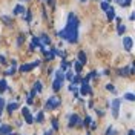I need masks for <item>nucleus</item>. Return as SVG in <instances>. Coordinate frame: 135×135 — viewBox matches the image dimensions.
Instances as JSON below:
<instances>
[{
    "label": "nucleus",
    "mask_w": 135,
    "mask_h": 135,
    "mask_svg": "<svg viewBox=\"0 0 135 135\" xmlns=\"http://www.w3.org/2000/svg\"><path fill=\"white\" fill-rule=\"evenodd\" d=\"M11 132V127L6 126V124H3V126H0V135H8Z\"/></svg>",
    "instance_id": "nucleus-11"
},
{
    "label": "nucleus",
    "mask_w": 135,
    "mask_h": 135,
    "mask_svg": "<svg viewBox=\"0 0 135 135\" xmlns=\"http://www.w3.org/2000/svg\"><path fill=\"white\" fill-rule=\"evenodd\" d=\"M80 2H86V0H80Z\"/></svg>",
    "instance_id": "nucleus-39"
},
{
    "label": "nucleus",
    "mask_w": 135,
    "mask_h": 135,
    "mask_svg": "<svg viewBox=\"0 0 135 135\" xmlns=\"http://www.w3.org/2000/svg\"><path fill=\"white\" fill-rule=\"evenodd\" d=\"M106 12H108V20H114V18H115V11H114L112 6H109V9H108Z\"/></svg>",
    "instance_id": "nucleus-12"
},
{
    "label": "nucleus",
    "mask_w": 135,
    "mask_h": 135,
    "mask_svg": "<svg viewBox=\"0 0 135 135\" xmlns=\"http://www.w3.org/2000/svg\"><path fill=\"white\" fill-rule=\"evenodd\" d=\"M91 121H92L91 117H86V118H84V126H89V124H91Z\"/></svg>",
    "instance_id": "nucleus-28"
},
{
    "label": "nucleus",
    "mask_w": 135,
    "mask_h": 135,
    "mask_svg": "<svg viewBox=\"0 0 135 135\" xmlns=\"http://www.w3.org/2000/svg\"><path fill=\"white\" fill-rule=\"evenodd\" d=\"M38 65H40V61H38V60H37V61H34V63H31V65H22V66H20V71H22V72H29L32 68L38 66Z\"/></svg>",
    "instance_id": "nucleus-5"
},
{
    "label": "nucleus",
    "mask_w": 135,
    "mask_h": 135,
    "mask_svg": "<svg viewBox=\"0 0 135 135\" xmlns=\"http://www.w3.org/2000/svg\"><path fill=\"white\" fill-rule=\"evenodd\" d=\"M104 2H109V0H104Z\"/></svg>",
    "instance_id": "nucleus-40"
},
{
    "label": "nucleus",
    "mask_w": 135,
    "mask_h": 135,
    "mask_svg": "<svg viewBox=\"0 0 135 135\" xmlns=\"http://www.w3.org/2000/svg\"><path fill=\"white\" fill-rule=\"evenodd\" d=\"M78 121H80V118H78V115H71L69 117V126H75V124H78Z\"/></svg>",
    "instance_id": "nucleus-10"
},
{
    "label": "nucleus",
    "mask_w": 135,
    "mask_h": 135,
    "mask_svg": "<svg viewBox=\"0 0 135 135\" xmlns=\"http://www.w3.org/2000/svg\"><path fill=\"white\" fill-rule=\"evenodd\" d=\"M37 46H40L43 51H45V48H43V45L40 43V38H37V37H34L32 38V45H31V49H35Z\"/></svg>",
    "instance_id": "nucleus-9"
},
{
    "label": "nucleus",
    "mask_w": 135,
    "mask_h": 135,
    "mask_svg": "<svg viewBox=\"0 0 135 135\" xmlns=\"http://www.w3.org/2000/svg\"><path fill=\"white\" fill-rule=\"evenodd\" d=\"M45 135H51V131H46V132H45Z\"/></svg>",
    "instance_id": "nucleus-36"
},
{
    "label": "nucleus",
    "mask_w": 135,
    "mask_h": 135,
    "mask_svg": "<svg viewBox=\"0 0 135 135\" xmlns=\"http://www.w3.org/2000/svg\"><path fill=\"white\" fill-rule=\"evenodd\" d=\"M124 31H126V26H124V25H121V23H118V34L121 35V34L124 32Z\"/></svg>",
    "instance_id": "nucleus-21"
},
{
    "label": "nucleus",
    "mask_w": 135,
    "mask_h": 135,
    "mask_svg": "<svg viewBox=\"0 0 135 135\" xmlns=\"http://www.w3.org/2000/svg\"><path fill=\"white\" fill-rule=\"evenodd\" d=\"M106 89H108V91H110V92H114V91H115V88H114L112 84H108V86H106Z\"/></svg>",
    "instance_id": "nucleus-29"
},
{
    "label": "nucleus",
    "mask_w": 135,
    "mask_h": 135,
    "mask_svg": "<svg viewBox=\"0 0 135 135\" xmlns=\"http://www.w3.org/2000/svg\"><path fill=\"white\" fill-rule=\"evenodd\" d=\"M115 2H117L120 6H123V8H124V6H129V5H131V2H132V0H115Z\"/></svg>",
    "instance_id": "nucleus-13"
},
{
    "label": "nucleus",
    "mask_w": 135,
    "mask_h": 135,
    "mask_svg": "<svg viewBox=\"0 0 135 135\" xmlns=\"http://www.w3.org/2000/svg\"><path fill=\"white\" fill-rule=\"evenodd\" d=\"M124 98L129 100V101H135V95L134 94H131V92H127V94H124Z\"/></svg>",
    "instance_id": "nucleus-20"
},
{
    "label": "nucleus",
    "mask_w": 135,
    "mask_h": 135,
    "mask_svg": "<svg viewBox=\"0 0 135 135\" xmlns=\"http://www.w3.org/2000/svg\"><path fill=\"white\" fill-rule=\"evenodd\" d=\"M35 120H37L38 123H42V121H43V112H38V114H37V118H35Z\"/></svg>",
    "instance_id": "nucleus-25"
},
{
    "label": "nucleus",
    "mask_w": 135,
    "mask_h": 135,
    "mask_svg": "<svg viewBox=\"0 0 135 135\" xmlns=\"http://www.w3.org/2000/svg\"><path fill=\"white\" fill-rule=\"evenodd\" d=\"M48 2H51V0H48Z\"/></svg>",
    "instance_id": "nucleus-41"
},
{
    "label": "nucleus",
    "mask_w": 135,
    "mask_h": 135,
    "mask_svg": "<svg viewBox=\"0 0 135 135\" xmlns=\"http://www.w3.org/2000/svg\"><path fill=\"white\" fill-rule=\"evenodd\" d=\"M8 135H16V134H11V132H9V134H8Z\"/></svg>",
    "instance_id": "nucleus-37"
},
{
    "label": "nucleus",
    "mask_w": 135,
    "mask_h": 135,
    "mask_svg": "<svg viewBox=\"0 0 135 135\" xmlns=\"http://www.w3.org/2000/svg\"><path fill=\"white\" fill-rule=\"evenodd\" d=\"M78 60H80V63H81V65L86 63V54H84L83 51H81V52H78Z\"/></svg>",
    "instance_id": "nucleus-16"
},
{
    "label": "nucleus",
    "mask_w": 135,
    "mask_h": 135,
    "mask_svg": "<svg viewBox=\"0 0 135 135\" xmlns=\"http://www.w3.org/2000/svg\"><path fill=\"white\" fill-rule=\"evenodd\" d=\"M2 110H3V109H0V115H2Z\"/></svg>",
    "instance_id": "nucleus-38"
},
{
    "label": "nucleus",
    "mask_w": 135,
    "mask_h": 135,
    "mask_svg": "<svg viewBox=\"0 0 135 135\" xmlns=\"http://www.w3.org/2000/svg\"><path fill=\"white\" fill-rule=\"evenodd\" d=\"M17 108H18V104H17V103H9V104H8V112H11V114H12Z\"/></svg>",
    "instance_id": "nucleus-15"
},
{
    "label": "nucleus",
    "mask_w": 135,
    "mask_h": 135,
    "mask_svg": "<svg viewBox=\"0 0 135 135\" xmlns=\"http://www.w3.org/2000/svg\"><path fill=\"white\" fill-rule=\"evenodd\" d=\"M71 81H72V84L80 83V77H72V78H71Z\"/></svg>",
    "instance_id": "nucleus-26"
},
{
    "label": "nucleus",
    "mask_w": 135,
    "mask_h": 135,
    "mask_svg": "<svg viewBox=\"0 0 135 135\" xmlns=\"http://www.w3.org/2000/svg\"><path fill=\"white\" fill-rule=\"evenodd\" d=\"M115 134H117V132L114 131V127H109V129H108V132H106V135H115Z\"/></svg>",
    "instance_id": "nucleus-27"
},
{
    "label": "nucleus",
    "mask_w": 135,
    "mask_h": 135,
    "mask_svg": "<svg viewBox=\"0 0 135 135\" xmlns=\"http://www.w3.org/2000/svg\"><path fill=\"white\" fill-rule=\"evenodd\" d=\"M81 83H83V81H81ZM80 92H81V95H88V94H91L92 91H91V88H89V84H88V83H83V84H81Z\"/></svg>",
    "instance_id": "nucleus-7"
},
{
    "label": "nucleus",
    "mask_w": 135,
    "mask_h": 135,
    "mask_svg": "<svg viewBox=\"0 0 135 135\" xmlns=\"http://www.w3.org/2000/svg\"><path fill=\"white\" fill-rule=\"evenodd\" d=\"M118 110H120V100L115 98L112 101V117L114 118H118Z\"/></svg>",
    "instance_id": "nucleus-3"
},
{
    "label": "nucleus",
    "mask_w": 135,
    "mask_h": 135,
    "mask_svg": "<svg viewBox=\"0 0 135 135\" xmlns=\"http://www.w3.org/2000/svg\"><path fill=\"white\" fill-rule=\"evenodd\" d=\"M26 22H28V23L31 22V12H29V11L26 12Z\"/></svg>",
    "instance_id": "nucleus-31"
},
{
    "label": "nucleus",
    "mask_w": 135,
    "mask_h": 135,
    "mask_svg": "<svg viewBox=\"0 0 135 135\" xmlns=\"http://www.w3.org/2000/svg\"><path fill=\"white\" fill-rule=\"evenodd\" d=\"M40 43H43V45H49V43H51V38L46 35V34H43L42 38H40Z\"/></svg>",
    "instance_id": "nucleus-14"
},
{
    "label": "nucleus",
    "mask_w": 135,
    "mask_h": 135,
    "mask_svg": "<svg viewBox=\"0 0 135 135\" xmlns=\"http://www.w3.org/2000/svg\"><path fill=\"white\" fill-rule=\"evenodd\" d=\"M123 45H124V49L126 51H131L132 49V38H131V37H124Z\"/></svg>",
    "instance_id": "nucleus-8"
},
{
    "label": "nucleus",
    "mask_w": 135,
    "mask_h": 135,
    "mask_svg": "<svg viewBox=\"0 0 135 135\" xmlns=\"http://www.w3.org/2000/svg\"><path fill=\"white\" fill-rule=\"evenodd\" d=\"M3 106H5V100L0 98V109H3Z\"/></svg>",
    "instance_id": "nucleus-33"
},
{
    "label": "nucleus",
    "mask_w": 135,
    "mask_h": 135,
    "mask_svg": "<svg viewBox=\"0 0 135 135\" xmlns=\"http://www.w3.org/2000/svg\"><path fill=\"white\" fill-rule=\"evenodd\" d=\"M22 114H23V117H25L26 123H28V124H32V123H34V118H32V115H31L29 109H28V108H23V109H22Z\"/></svg>",
    "instance_id": "nucleus-4"
},
{
    "label": "nucleus",
    "mask_w": 135,
    "mask_h": 135,
    "mask_svg": "<svg viewBox=\"0 0 135 135\" xmlns=\"http://www.w3.org/2000/svg\"><path fill=\"white\" fill-rule=\"evenodd\" d=\"M59 35L61 38H66L71 43H75L78 40V18L75 14H69L68 16V25L65 29H61L59 32Z\"/></svg>",
    "instance_id": "nucleus-1"
},
{
    "label": "nucleus",
    "mask_w": 135,
    "mask_h": 135,
    "mask_svg": "<svg viewBox=\"0 0 135 135\" xmlns=\"http://www.w3.org/2000/svg\"><path fill=\"white\" fill-rule=\"evenodd\" d=\"M60 103H61L60 98L54 95V97H49V100L46 101V106H45V108H46L48 110H49V109H55L57 106H60Z\"/></svg>",
    "instance_id": "nucleus-2"
},
{
    "label": "nucleus",
    "mask_w": 135,
    "mask_h": 135,
    "mask_svg": "<svg viewBox=\"0 0 135 135\" xmlns=\"http://www.w3.org/2000/svg\"><path fill=\"white\" fill-rule=\"evenodd\" d=\"M5 89H6V81L5 80H0V92L5 91Z\"/></svg>",
    "instance_id": "nucleus-23"
},
{
    "label": "nucleus",
    "mask_w": 135,
    "mask_h": 135,
    "mask_svg": "<svg viewBox=\"0 0 135 135\" xmlns=\"http://www.w3.org/2000/svg\"><path fill=\"white\" fill-rule=\"evenodd\" d=\"M101 9H103V11H108V9H109V3H108V2H101Z\"/></svg>",
    "instance_id": "nucleus-24"
},
{
    "label": "nucleus",
    "mask_w": 135,
    "mask_h": 135,
    "mask_svg": "<svg viewBox=\"0 0 135 135\" xmlns=\"http://www.w3.org/2000/svg\"><path fill=\"white\" fill-rule=\"evenodd\" d=\"M129 74H131V68H123V69H121V71H120V75H129Z\"/></svg>",
    "instance_id": "nucleus-18"
},
{
    "label": "nucleus",
    "mask_w": 135,
    "mask_h": 135,
    "mask_svg": "<svg viewBox=\"0 0 135 135\" xmlns=\"http://www.w3.org/2000/svg\"><path fill=\"white\" fill-rule=\"evenodd\" d=\"M61 84H63V80H61V78H57V77H55V80H54V83H52V89H54V91L57 92V91H60Z\"/></svg>",
    "instance_id": "nucleus-6"
},
{
    "label": "nucleus",
    "mask_w": 135,
    "mask_h": 135,
    "mask_svg": "<svg viewBox=\"0 0 135 135\" xmlns=\"http://www.w3.org/2000/svg\"><path fill=\"white\" fill-rule=\"evenodd\" d=\"M74 66H75V71L80 74V72H81V63H80V61H75V63H74Z\"/></svg>",
    "instance_id": "nucleus-22"
},
{
    "label": "nucleus",
    "mask_w": 135,
    "mask_h": 135,
    "mask_svg": "<svg viewBox=\"0 0 135 135\" xmlns=\"http://www.w3.org/2000/svg\"><path fill=\"white\" fill-rule=\"evenodd\" d=\"M3 20H5V23H11V20H9V17H3Z\"/></svg>",
    "instance_id": "nucleus-35"
},
{
    "label": "nucleus",
    "mask_w": 135,
    "mask_h": 135,
    "mask_svg": "<svg viewBox=\"0 0 135 135\" xmlns=\"http://www.w3.org/2000/svg\"><path fill=\"white\" fill-rule=\"evenodd\" d=\"M72 77H74V75H72V72H68V74H66V78H68V80H71Z\"/></svg>",
    "instance_id": "nucleus-34"
},
{
    "label": "nucleus",
    "mask_w": 135,
    "mask_h": 135,
    "mask_svg": "<svg viewBox=\"0 0 135 135\" xmlns=\"http://www.w3.org/2000/svg\"><path fill=\"white\" fill-rule=\"evenodd\" d=\"M52 126H54V129H59V123H57V120L52 121Z\"/></svg>",
    "instance_id": "nucleus-32"
},
{
    "label": "nucleus",
    "mask_w": 135,
    "mask_h": 135,
    "mask_svg": "<svg viewBox=\"0 0 135 135\" xmlns=\"http://www.w3.org/2000/svg\"><path fill=\"white\" fill-rule=\"evenodd\" d=\"M68 66H69V65H68L66 61H63V63H61V71H66Z\"/></svg>",
    "instance_id": "nucleus-30"
},
{
    "label": "nucleus",
    "mask_w": 135,
    "mask_h": 135,
    "mask_svg": "<svg viewBox=\"0 0 135 135\" xmlns=\"http://www.w3.org/2000/svg\"><path fill=\"white\" fill-rule=\"evenodd\" d=\"M34 91H35V92H42V83H40V81H35V84H34Z\"/></svg>",
    "instance_id": "nucleus-19"
},
{
    "label": "nucleus",
    "mask_w": 135,
    "mask_h": 135,
    "mask_svg": "<svg viewBox=\"0 0 135 135\" xmlns=\"http://www.w3.org/2000/svg\"><path fill=\"white\" fill-rule=\"evenodd\" d=\"M22 12H25V8L22 5H17L16 9H14V14H22Z\"/></svg>",
    "instance_id": "nucleus-17"
}]
</instances>
